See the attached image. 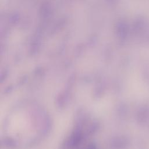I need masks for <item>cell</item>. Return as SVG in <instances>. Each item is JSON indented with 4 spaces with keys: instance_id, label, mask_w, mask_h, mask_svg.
<instances>
[{
    "instance_id": "1",
    "label": "cell",
    "mask_w": 149,
    "mask_h": 149,
    "mask_svg": "<svg viewBox=\"0 0 149 149\" xmlns=\"http://www.w3.org/2000/svg\"><path fill=\"white\" fill-rule=\"evenodd\" d=\"M137 122L140 125H146L149 122V106L144 105L138 111L136 116Z\"/></svg>"
}]
</instances>
